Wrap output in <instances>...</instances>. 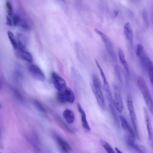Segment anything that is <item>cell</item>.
I'll list each match as a JSON object with an SVG mask.
<instances>
[{
    "label": "cell",
    "instance_id": "obj_1",
    "mask_svg": "<svg viewBox=\"0 0 153 153\" xmlns=\"http://www.w3.org/2000/svg\"><path fill=\"white\" fill-rule=\"evenodd\" d=\"M137 83L148 109L153 116V101L147 85L141 76L137 78Z\"/></svg>",
    "mask_w": 153,
    "mask_h": 153
},
{
    "label": "cell",
    "instance_id": "obj_2",
    "mask_svg": "<svg viewBox=\"0 0 153 153\" xmlns=\"http://www.w3.org/2000/svg\"><path fill=\"white\" fill-rule=\"evenodd\" d=\"M91 88L97 102L101 109L105 110V105L101 88L100 82L97 76L94 74L92 76Z\"/></svg>",
    "mask_w": 153,
    "mask_h": 153
},
{
    "label": "cell",
    "instance_id": "obj_3",
    "mask_svg": "<svg viewBox=\"0 0 153 153\" xmlns=\"http://www.w3.org/2000/svg\"><path fill=\"white\" fill-rule=\"evenodd\" d=\"M94 30L100 36L110 56L112 59L115 60L117 59L116 53L113 44L109 38L97 28H95Z\"/></svg>",
    "mask_w": 153,
    "mask_h": 153
},
{
    "label": "cell",
    "instance_id": "obj_4",
    "mask_svg": "<svg viewBox=\"0 0 153 153\" xmlns=\"http://www.w3.org/2000/svg\"><path fill=\"white\" fill-rule=\"evenodd\" d=\"M75 98V95L72 90L67 87L62 91H59L56 95L57 100L62 104L67 102L72 103L74 101Z\"/></svg>",
    "mask_w": 153,
    "mask_h": 153
},
{
    "label": "cell",
    "instance_id": "obj_5",
    "mask_svg": "<svg viewBox=\"0 0 153 153\" xmlns=\"http://www.w3.org/2000/svg\"><path fill=\"white\" fill-rule=\"evenodd\" d=\"M127 105L133 126L135 131V134L138 139H139L137 117L131 96L128 95L127 98Z\"/></svg>",
    "mask_w": 153,
    "mask_h": 153
},
{
    "label": "cell",
    "instance_id": "obj_6",
    "mask_svg": "<svg viewBox=\"0 0 153 153\" xmlns=\"http://www.w3.org/2000/svg\"><path fill=\"white\" fill-rule=\"evenodd\" d=\"M51 77L53 85L58 91H62L66 87L65 80L56 73L53 72Z\"/></svg>",
    "mask_w": 153,
    "mask_h": 153
},
{
    "label": "cell",
    "instance_id": "obj_7",
    "mask_svg": "<svg viewBox=\"0 0 153 153\" xmlns=\"http://www.w3.org/2000/svg\"><path fill=\"white\" fill-rule=\"evenodd\" d=\"M145 120L147 131L149 143L153 149V129L150 120L147 109L145 107L143 108Z\"/></svg>",
    "mask_w": 153,
    "mask_h": 153
},
{
    "label": "cell",
    "instance_id": "obj_8",
    "mask_svg": "<svg viewBox=\"0 0 153 153\" xmlns=\"http://www.w3.org/2000/svg\"><path fill=\"white\" fill-rule=\"evenodd\" d=\"M114 103L118 111L121 113L123 108V101L120 90L119 88L115 85L114 87Z\"/></svg>",
    "mask_w": 153,
    "mask_h": 153
},
{
    "label": "cell",
    "instance_id": "obj_9",
    "mask_svg": "<svg viewBox=\"0 0 153 153\" xmlns=\"http://www.w3.org/2000/svg\"><path fill=\"white\" fill-rule=\"evenodd\" d=\"M29 71L31 75L35 79L43 81L46 78L45 75L41 69L37 65L31 64L28 66Z\"/></svg>",
    "mask_w": 153,
    "mask_h": 153
},
{
    "label": "cell",
    "instance_id": "obj_10",
    "mask_svg": "<svg viewBox=\"0 0 153 153\" xmlns=\"http://www.w3.org/2000/svg\"><path fill=\"white\" fill-rule=\"evenodd\" d=\"M54 137L60 149L65 153H70L72 148L69 143L57 134L54 135Z\"/></svg>",
    "mask_w": 153,
    "mask_h": 153
},
{
    "label": "cell",
    "instance_id": "obj_11",
    "mask_svg": "<svg viewBox=\"0 0 153 153\" xmlns=\"http://www.w3.org/2000/svg\"><path fill=\"white\" fill-rule=\"evenodd\" d=\"M136 55L140 59L144 65L146 67L151 60L146 54L143 46L140 44H137L136 47Z\"/></svg>",
    "mask_w": 153,
    "mask_h": 153
},
{
    "label": "cell",
    "instance_id": "obj_12",
    "mask_svg": "<svg viewBox=\"0 0 153 153\" xmlns=\"http://www.w3.org/2000/svg\"><path fill=\"white\" fill-rule=\"evenodd\" d=\"M119 118L122 127L127 136L135 139V133L131 127L126 119L123 116L120 115Z\"/></svg>",
    "mask_w": 153,
    "mask_h": 153
},
{
    "label": "cell",
    "instance_id": "obj_13",
    "mask_svg": "<svg viewBox=\"0 0 153 153\" xmlns=\"http://www.w3.org/2000/svg\"><path fill=\"white\" fill-rule=\"evenodd\" d=\"M125 139L126 144L129 147L140 153L146 152L144 146L135 143V139L126 136Z\"/></svg>",
    "mask_w": 153,
    "mask_h": 153
},
{
    "label": "cell",
    "instance_id": "obj_14",
    "mask_svg": "<svg viewBox=\"0 0 153 153\" xmlns=\"http://www.w3.org/2000/svg\"><path fill=\"white\" fill-rule=\"evenodd\" d=\"M124 32L125 37L132 47L133 44V33L131 25L129 23H126L124 27Z\"/></svg>",
    "mask_w": 153,
    "mask_h": 153
},
{
    "label": "cell",
    "instance_id": "obj_15",
    "mask_svg": "<svg viewBox=\"0 0 153 153\" xmlns=\"http://www.w3.org/2000/svg\"><path fill=\"white\" fill-rule=\"evenodd\" d=\"M78 110L81 114L82 124L84 128L87 131H90L91 128L87 120L86 113L79 103L77 104Z\"/></svg>",
    "mask_w": 153,
    "mask_h": 153
},
{
    "label": "cell",
    "instance_id": "obj_16",
    "mask_svg": "<svg viewBox=\"0 0 153 153\" xmlns=\"http://www.w3.org/2000/svg\"><path fill=\"white\" fill-rule=\"evenodd\" d=\"M18 56L22 59L29 62L33 61V57L31 54L24 49L18 48L17 51Z\"/></svg>",
    "mask_w": 153,
    "mask_h": 153
},
{
    "label": "cell",
    "instance_id": "obj_17",
    "mask_svg": "<svg viewBox=\"0 0 153 153\" xmlns=\"http://www.w3.org/2000/svg\"><path fill=\"white\" fill-rule=\"evenodd\" d=\"M63 115L66 121L69 123H73L75 120L74 112L70 109H66L63 112Z\"/></svg>",
    "mask_w": 153,
    "mask_h": 153
},
{
    "label": "cell",
    "instance_id": "obj_18",
    "mask_svg": "<svg viewBox=\"0 0 153 153\" xmlns=\"http://www.w3.org/2000/svg\"><path fill=\"white\" fill-rule=\"evenodd\" d=\"M118 55L121 63L126 71L128 73L129 71L128 65L124 53L121 48L118 49Z\"/></svg>",
    "mask_w": 153,
    "mask_h": 153
},
{
    "label": "cell",
    "instance_id": "obj_19",
    "mask_svg": "<svg viewBox=\"0 0 153 153\" xmlns=\"http://www.w3.org/2000/svg\"><path fill=\"white\" fill-rule=\"evenodd\" d=\"M27 43V39L24 36L21 34L18 35L17 36V45L18 46V48L24 49L26 46Z\"/></svg>",
    "mask_w": 153,
    "mask_h": 153
},
{
    "label": "cell",
    "instance_id": "obj_20",
    "mask_svg": "<svg viewBox=\"0 0 153 153\" xmlns=\"http://www.w3.org/2000/svg\"><path fill=\"white\" fill-rule=\"evenodd\" d=\"M104 88L108 100L111 104L114 103L111 92L108 82L103 83Z\"/></svg>",
    "mask_w": 153,
    "mask_h": 153
},
{
    "label": "cell",
    "instance_id": "obj_21",
    "mask_svg": "<svg viewBox=\"0 0 153 153\" xmlns=\"http://www.w3.org/2000/svg\"><path fill=\"white\" fill-rule=\"evenodd\" d=\"M100 143L102 146L107 153H115V151L114 150L111 146L105 141L103 140H101L100 141Z\"/></svg>",
    "mask_w": 153,
    "mask_h": 153
},
{
    "label": "cell",
    "instance_id": "obj_22",
    "mask_svg": "<svg viewBox=\"0 0 153 153\" xmlns=\"http://www.w3.org/2000/svg\"><path fill=\"white\" fill-rule=\"evenodd\" d=\"M7 34L8 38L13 47L14 49H16L18 46L17 43L16 42L13 34L10 30L7 31Z\"/></svg>",
    "mask_w": 153,
    "mask_h": 153
},
{
    "label": "cell",
    "instance_id": "obj_23",
    "mask_svg": "<svg viewBox=\"0 0 153 153\" xmlns=\"http://www.w3.org/2000/svg\"><path fill=\"white\" fill-rule=\"evenodd\" d=\"M109 107L110 111L113 118L114 121L117 125H118L119 124V122L118 117L114 108L113 107L112 104L111 103L109 104Z\"/></svg>",
    "mask_w": 153,
    "mask_h": 153
},
{
    "label": "cell",
    "instance_id": "obj_24",
    "mask_svg": "<svg viewBox=\"0 0 153 153\" xmlns=\"http://www.w3.org/2000/svg\"><path fill=\"white\" fill-rule=\"evenodd\" d=\"M142 18L145 27L148 28L149 26L148 14L146 9H144L142 13Z\"/></svg>",
    "mask_w": 153,
    "mask_h": 153
},
{
    "label": "cell",
    "instance_id": "obj_25",
    "mask_svg": "<svg viewBox=\"0 0 153 153\" xmlns=\"http://www.w3.org/2000/svg\"><path fill=\"white\" fill-rule=\"evenodd\" d=\"M95 62L96 65L100 71L101 76L103 80V83H105L106 82H107L108 81L107 80V79L106 78L105 74H104V73L103 71L102 68H101L100 64H99L98 62L97 61V60H95Z\"/></svg>",
    "mask_w": 153,
    "mask_h": 153
},
{
    "label": "cell",
    "instance_id": "obj_26",
    "mask_svg": "<svg viewBox=\"0 0 153 153\" xmlns=\"http://www.w3.org/2000/svg\"><path fill=\"white\" fill-rule=\"evenodd\" d=\"M6 7L7 10V14L9 16H11L13 14V9L11 3L8 1L6 2Z\"/></svg>",
    "mask_w": 153,
    "mask_h": 153
},
{
    "label": "cell",
    "instance_id": "obj_27",
    "mask_svg": "<svg viewBox=\"0 0 153 153\" xmlns=\"http://www.w3.org/2000/svg\"><path fill=\"white\" fill-rule=\"evenodd\" d=\"M21 20V18L18 15H14L13 16L12 20L13 25L14 26L19 25Z\"/></svg>",
    "mask_w": 153,
    "mask_h": 153
},
{
    "label": "cell",
    "instance_id": "obj_28",
    "mask_svg": "<svg viewBox=\"0 0 153 153\" xmlns=\"http://www.w3.org/2000/svg\"><path fill=\"white\" fill-rule=\"evenodd\" d=\"M19 25L20 26L21 28L25 30H29L30 29V27L28 24L22 19Z\"/></svg>",
    "mask_w": 153,
    "mask_h": 153
},
{
    "label": "cell",
    "instance_id": "obj_29",
    "mask_svg": "<svg viewBox=\"0 0 153 153\" xmlns=\"http://www.w3.org/2000/svg\"><path fill=\"white\" fill-rule=\"evenodd\" d=\"M114 71L119 80L121 82L122 80L121 75V74L120 69L118 65H116L114 67Z\"/></svg>",
    "mask_w": 153,
    "mask_h": 153
},
{
    "label": "cell",
    "instance_id": "obj_30",
    "mask_svg": "<svg viewBox=\"0 0 153 153\" xmlns=\"http://www.w3.org/2000/svg\"><path fill=\"white\" fill-rule=\"evenodd\" d=\"M35 104L36 107L39 110L43 112H45V109L39 101H36L35 102Z\"/></svg>",
    "mask_w": 153,
    "mask_h": 153
},
{
    "label": "cell",
    "instance_id": "obj_31",
    "mask_svg": "<svg viewBox=\"0 0 153 153\" xmlns=\"http://www.w3.org/2000/svg\"><path fill=\"white\" fill-rule=\"evenodd\" d=\"M6 24L10 26H12L13 25V21L11 20L9 16H7L6 17Z\"/></svg>",
    "mask_w": 153,
    "mask_h": 153
},
{
    "label": "cell",
    "instance_id": "obj_32",
    "mask_svg": "<svg viewBox=\"0 0 153 153\" xmlns=\"http://www.w3.org/2000/svg\"><path fill=\"white\" fill-rule=\"evenodd\" d=\"M114 17L115 18L117 16L118 13L119 11L117 10H115L113 12Z\"/></svg>",
    "mask_w": 153,
    "mask_h": 153
},
{
    "label": "cell",
    "instance_id": "obj_33",
    "mask_svg": "<svg viewBox=\"0 0 153 153\" xmlns=\"http://www.w3.org/2000/svg\"><path fill=\"white\" fill-rule=\"evenodd\" d=\"M115 150L116 151V152L118 153H122V152L117 147H115Z\"/></svg>",
    "mask_w": 153,
    "mask_h": 153
},
{
    "label": "cell",
    "instance_id": "obj_34",
    "mask_svg": "<svg viewBox=\"0 0 153 153\" xmlns=\"http://www.w3.org/2000/svg\"><path fill=\"white\" fill-rule=\"evenodd\" d=\"M59 0L62 2H65V1L64 0Z\"/></svg>",
    "mask_w": 153,
    "mask_h": 153
},
{
    "label": "cell",
    "instance_id": "obj_35",
    "mask_svg": "<svg viewBox=\"0 0 153 153\" xmlns=\"http://www.w3.org/2000/svg\"><path fill=\"white\" fill-rule=\"evenodd\" d=\"M134 1H137V0H132Z\"/></svg>",
    "mask_w": 153,
    "mask_h": 153
}]
</instances>
